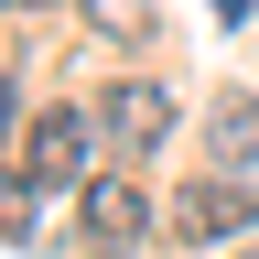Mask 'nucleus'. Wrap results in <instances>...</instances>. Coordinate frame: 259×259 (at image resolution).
Returning <instances> with one entry per match:
<instances>
[{
	"instance_id": "f257e3e1",
	"label": "nucleus",
	"mask_w": 259,
	"mask_h": 259,
	"mask_svg": "<svg viewBox=\"0 0 259 259\" xmlns=\"http://www.w3.org/2000/svg\"><path fill=\"white\" fill-rule=\"evenodd\" d=\"M87 141H97V119H76V108H44V119H32V141H22V184H44V194L87 184Z\"/></svg>"
},
{
	"instance_id": "f03ea898",
	"label": "nucleus",
	"mask_w": 259,
	"mask_h": 259,
	"mask_svg": "<svg viewBox=\"0 0 259 259\" xmlns=\"http://www.w3.org/2000/svg\"><path fill=\"white\" fill-rule=\"evenodd\" d=\"M97 141H108V151H130V162H141V151H162V141H173V97L119 76L108 97H97Z\"/></svg>"
},
{
	"instance_id": "7ed1b4c3",
	"label": "nucleus",
	"mask_w": 259,
	"mask_h": 259,
	"mask_svg": "<svg viewBox=\"0 0 259 259\" xmlns=\"http://www.w3.org/2000/svg\"><path fill=\"white\" fill-rule=\"evenodd\" d=\"M248 216H259V194H248L238 173H205V184H194L184 205H173V227H184L194 248H216V238H248Z\"/></svg>"
},
{
	"instance_id": "20e7f679",
	"label": "nucleus",
	"mask_w": 259,
	"mask_h": 259,
	"mask_svg": "<svg viewBox=\"0 0 259 259\" xmlns=\"http://www.w3.org/2000/svg\"><path fill=\"white\" fill-rule=\"evenodd\" d=\"M87 227H97L108 248L141 238V227H151V194H141V184H87Z\"/></svg>"
},
{
	"instance_id": "39448f33",
	"label": "nucleus",
	"mask_w": 259,
	"mask_h": 259,
	"mask_svg": "<svg viewBox=\"0 0 259 259\" xmlns=\"http://www.w3.org/2000/svg\"><path fill=\"white\" fill-rule=\"evenodd\" d=\"M205 141H216V162H227V173H248V162H259V97H238V87H227Z\"/></svg>"
},
{
	"instance_id": "423d86ee",
	"label": "nucleus",
	"mask_w": 259,
	"mask_h": 259,
	"mask_svg": "<svg viewBox=\"0 0 259 259\" xmlns=\"http://www.w3.org/2000/svg\"><path fill=\"white\" fill-rule=\"evenodd\" d=\"M87 22L119 44V32H141V22H151V0H87Z\"/></svg>"
},
{
	"instance_id": "0eeeda50",
	"label": "nucleus",
	"mask_w": 259,
	"mask_h": 259,
	"mask_svg": "<svg viewBox=\"0 0 259 259\" xmlns=\"http://www.w3.org/2000/svg\"><path fill=\"white\" fill-rule=\"evenodd\" d=\"M32 194H44V184H0V238H11V248L32 238Z\"/></svg>"
},
{
	"instance_id": "6e6552de",
	"label": "nucleus",
	"mask_w": 259,
	"mask_h": 259,
	"mask_svg": "<svg viewBox=\"0 0 259 259\" xmlns=\"http://www.w3.org/2000/svg\"><path fill=\"white\" fill-rule=\"evenodd\" d=\"M11 108H22V97H11V76H0V141H11Z\"/></svg>"
},
{
	"instance_id": "1a4fd4ad",
	"label": "nucleus",
	"mask_w": 259,
	"mask_h": 259,
	"mask_svg": "<svg viewBox=\"0 0 259 259\" xmlns=\"http://www.w3.org/2000/svg\"><path fill=\"white\" fill-rule=\"evenodd\" d=\"M248 259H259V248H248Z\"/></svg>"
}]
</instances>
